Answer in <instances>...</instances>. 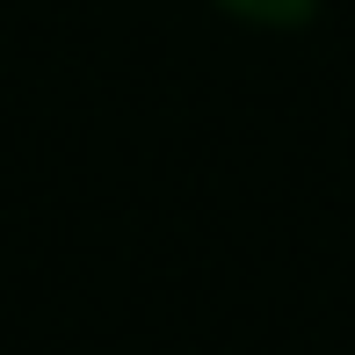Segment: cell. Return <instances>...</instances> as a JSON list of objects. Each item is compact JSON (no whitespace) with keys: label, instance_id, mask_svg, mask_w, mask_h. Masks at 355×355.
<instances>
[{"label":"cell","instance_id":"obj_1","mask_svg":"<svg viewBox=\"0 0 355 355\" xmlns=\"http://www.w3.org/2000/svg\"><path fill=\"white\" fill-rule=\"evenodd\" d=\"M218 15L232 22H254V29H304L319 15V0H211Z\"/></svg>","mask_w":355,"mask_h":355}]
</instances>
